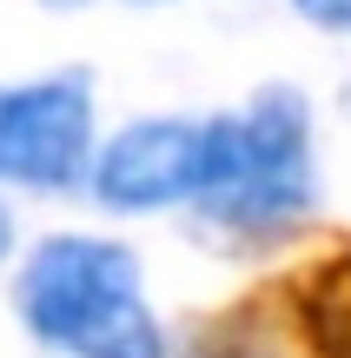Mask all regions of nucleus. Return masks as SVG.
Returning <instances> with one entry per match:
<instances>
[{
	"label": "nucleus",
	"instance_id": "f257e3e1",
	"mask_svg": "<svg viewBox=\"0 0 351 358\" xmlns=\"http://www.w3.org/2000/svg\"><path fill=\"white\" fill-rule=\"evenodd\" d=\"M13 306L60 358H166V325L146 306L140 259L93 232L40 239L13 279Z\"/></svg>",
	"mask_w": 351,
	"mask_h": 358
},
{
	"label": "nucleus",
	"instance_id": "f03ea898",
	"mask_svg": "<svg viewBox=\"0 0 351 358\" xmlns=\"http://www.w3.org/2000/svg\"><path fill=\"white\" fill-rule=\"evenodd\" d=\"M312 113L292 87H265L252 106L212 120V186L206 219L232 232H272L312 206Z\"/></svg>",
	"mask_w": 351,
	"mask_h": 358
},
{
	"label": "nucleus",
	"instance_id": "7ed1b4c3",
	"mask_svg": "<svg viewBox=\"0 0 351 358\" xmlns=\"http://www.w3.org/2000/svg\"><path fill=\"white\" fill-rule=\"evenodd\" d=\"M93 179V80L47 73L0 87V186L66 192Z\"/></svg>",
	"mask_w": 351,
	"mask_h": 358
},
{
	"label": "nucleus",
	"instance_id": "20e7f679",
	"mask_svg": "<svg viewBox=\"0 0 351 358\" xmlns=\"http://www.w3.org/2000/svg\"><path fill=\"white\" fill-rule=\"evenodd\" d=\"M212 186V120H133L93 153V192L113 213L206 199Z\"/></svg>",
	"mask_w": 351,
	"mask_h": 358
},
{
	"label": "nucleus",
	"instance_id": "39448f33",
	"mask_svg": "<svg viewBox=\"0 0 351 358\" xmlns=\"http://www.w3.org/2000/svg\"><path fill=\"white\" fill-rule=\"evenodd\" d=\"M305 332L318 358H351V259H325L305 285Z\"/></svg>",
	"mask_w": 351,
	"mask_h": 358
},
{
	"label": "nucleus",
	"instance_id": "423d86ee",
	"mask_svg": "<svg viewBox=\"0 0 351 358\" xmlns=\"http://www.w3.org/2000/svg\"><path fill=\"white\" fill-rule=\"evenodd\" d=\"M305 13H312L318 27H338V34H351V0H299Z\"/></svg>",
	"mask_w": 351,
	"mask_h": 358
},
{
	"label": "nucleus",
	"instance_id": "0eeeda50",
	"mask_svg": "<svg viewBox=\"0 0 351 358\" xmlns=\"http://www.w3.org/2000/svg\"><path fill=\"white\" fill-rule=\"evenodd\" d=\"M7 245H13V219H7V206H0V259H7Z\"/></svg>",
	"mask_w": 351,
	"mask_h": 358
},
{
	"label": "nucleus",
	"instance_id": "6e6552de",
	"mask_svg": "<svg viewBox=\"0 0 351 358\" xmlns=\"http://www.w3.org/2000/svg\"><path fill=\"white\" fill-rule=\"evenodd\" d=\"M53 7H80V0H53Z\"/></svg>",
	"mask_w": 351,
	"mask_h": 358
}]
</instances>
